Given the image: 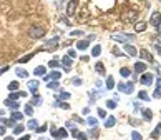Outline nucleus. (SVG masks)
Wrapping results in <instances>:
<instances>
[{"mask_svg": "<svg viewBox=\"0 0 161 140\" xmlns=\"http://www.w3.org/2000/svg\"><path fill=\"white\" fill-rule=\"evenodd\" d=\"M28 35L32 38H42L43 35H45V29L40 27V25H32L28 29Z\"/></svg>", "mask_w": 161, "mask_h": 140, "instance_id": "nucleus-1", "label": "nucleus"}, {"mask_svg": "<svg viewBox=\"0 0 161 140\" xmlns=\"http://www.w3.org/2000/svg\"><path fill=\"white\" fill-rule=\"evenodd\" d=\"M149 23L160 30V29H161V13H160V12H153L151 18H149Z\"/></svg>", "mask_w": 161, "mask_h": 140, "instance_id": "nucleus-2", "label": "nucleus"}, {"mask_svg": "<svg viewBox=\"0 0 161 140\" xmlns=\"http://www.w3.org/2000/svg\"><path fill=\"white\" fill-rule=\"evenodd\" d=\"M111 38L113 40H116V42H130L133 38V35H126V34H113L111 35Z\"/></svg>", "mask_w": 161, "mask_h": 140, "instance_id": "nucleus-3", "label": "nucleus"}, {"mask_svg": "<svg viewBox=\"0 0 161 140\" xmlns=\"http://www.w3.org/2000/svg\"><path fill=\"white\" fill-rule=\"evenodd\" d=\"M76 7H78V0H70V2H68V5H67V15L68 17L76 12Z\"/></svg>", "mask_w": 161, "mask_h": 140, "instance_id": "nucleus-4", "label": "nucleus"}, {"mask_svg": "<svg viewBox=\"0 0 161 140\" xmlns=\"http://www.w3.org/2000/svg\"><path fill=\"white\" fill-rule=\"evenodd\" d=\"M118 90L120 92H125V93H131L133 92V84H120L118 85Z\"/></svg>", "mask_w": 161, "mask_h": 140, "instance_id": "nucleus-5", "label": "nucleus"}, {"mask_svg": "<svg viewBox=\"0 0 161 140\" xmlns=\"http://www.w3.org/2000/svg\"><path fill=\"white\" fill-rule=\"evenodd\" d=\"M140 82L143 85H151L153 84V75H151V73H143L141 78H140Z\"/></svg>", "mask_w": 161, "mask_h": 140, "instance_id": "nucleus-6", "label": "nucleus"}, {"mask_svg": "<svg viewBox=\"0 0 161 140\" xmlns=\"http://www.w3.org/2000/svg\"><path fill=\"white\" fill-rule=\"evenodd\" d=\"M51 135L55 137V139H63V137H67V130L65 128H60V130L51 128Z\"/></svg>", "mask_w": 161, "mask_h": 140, "instance_id": "nucleus-7", "label": "nucleus"}, {"mask_svg": "<svg viewBox=\"0 0 161 140\" xmlns=\"http://www.w3.org/2000/svg\"><path fill=\"white\" fill-rule=\"evenodd\" d=\"M125 52H126L128 55H131V57H135L136 54H138V50H136L133 45H130V43H126V45H125Z\"/></svg>", "mask_w": 161, "mask_h": 140, "instance_id": "nucleus-8", "label": "nucleus"}, {"mask_svg": "<svg viewBox=\"0 0 161 140\" xmlns=\"http://www.w3.org/2000/svg\"><path fill=\"white\" fill-rule=\"evenodd\" d=\"M140 55H141V59H143V60H148V62H151V64H154V60H153L151 54H149L148 50H141V52H140Z\"/></svg>", "mask_w": 161, "mask_h": 140, "instance_id": "nucleus-9", "label": "nucleus"}, {"mask_svg": "<svg viewBox=\"0 0 161 140\" xmlns=\"http://www.w3.org/2000/svg\"><path fill=\"white\" fill-rule=\"evenodd\" d=\"M136 17H138V12H128L126 15H123V20H126V22H133Z\"/></svg>", "mask_w": 161, "mask_h": 140, "instance_id": "nucleus-10", "label": "nucleus"}, {"mask_svg": "<svg viewBox=\"0 0 161 140\" xmlns=\"http://www.w3.org/2000/svg\"><path fill=\"white\" fill-rule=\"evenodd\" d=\"M144 70H146V65H144V62H138V64L135 65V72H136V73H143Z\"/></svg>", "mask_w": 161, "mask_h": 140, "instance_id": "nucleus-11", "label": "nucleus"}, {"mask_svg": "<svg viewBox=\"0 0 161 140\" xmlns=\"http://www.w3.org/2000/svg\"><path fill=\"white\" fill-rule=\"evenodd\" d=\"M160 132H161V123H158L156 127H154V130L151 132V139H158L160 137Z\"/></svg>", "mask_w": 161, "mask_h": 140, "instance_id": "nucleus-12", "label": "nucleus"}, {"mask_svg": "<svg viewBox=\"0 0 161 140\" xmlns=\"http://www.w3.org/2000/svg\"><path fill=\"white\" fill-rule=\"evenodd\" d=\"M62 62H63V65H65V68H67V70L72 67V57H68V55L63 57V59H62Z\"/></svg>", "mask_w": 161, "mask_h": 140, "instance_id": "nucleus-13", "label": "nucleus"}, {"mask_svg": "<svg viewBox=\"0 0 161 140\" xmlns=\"http://www.w3.org/2000/svg\"><path fill=\"white\" fill-rule=\"evenodd\" d=\"M100 54H102V47H100V45H95L93 48H91V55H93V57H98Z\"/></svg>", "mask_w": 161, "mask_h": 140, "instance_id": "nucleus-14", "label": "nucleus"}, {"mask_svg": "<svg viewBox=\"0 0 161 140\" xmlns=\"http://www.w3.org/2000/svg\"><path fill=\"white\" fill-rule=\"evenodd\" d=\"M60 77H62V73H60V72H51L50 75L47 77V80H50V78H51V80H58Z\"/></svg>", "mask_w": 161, "mask_h": 140, "instance_id": "nucleus-15", "label": "nucleus"}, {"mask_svg": "<svg viewBox=\"0 0 161 140\" xmlns=\"http://www.w3.org/2000/svg\"><path fill=\"white\" fill-rule=\"evenodd\" d=\"M115 122H116V120H115V117H108V119L105 120V127L106 128H108V127H113Z\"/></svg>", "mask_w": 161, "mask_h": 140, "instance_id": "nucleus-16", "label": "nucleus"}, {"mask_svg": "<svg viewBox=\"0 0 161 140\" xmlns=\"http://www.w3.org/2000/svg\"><path fill=\"white\" fill-rule=\"evenodd\" d=\"M76 47H78L80 50H85L86 47H88V40H80V42L76 43Z\"/></svg>", "mask_w": 161, "mask_h": 140, "instance_id": "nucleus-17", "label": "nucleus"}, {"mask_svg": "<svg viewBox=\"0 0 161 140\" xmlns=\"http://www.w3.org/2000/svg\"><path fill=\"white\" fill-rule=\"evenodd\" d=\"M95 68H96V72H98V73H102V75L105 73V67H103V64H102V62H96Z\"/></svg>", "mask_w": 161, "mask_h": 140, "instance_id": "nucleus-18", "label": "nucleus"}, {"mask_svg": "<svg viewBox=\"0 0 161 140\" xmlns=\"http://www.w3.org/2000/svg\"><path fill=\"white\" fill-rule=\"evenodd\" d=\"M144 29H146V23H144V22H140V23H136V27H135L136 32H143Z\"/></svg>", "mask_w": 161, "mask_h": 140, "instance_id": "nucleus-19", "label": "nucleus"}, {"mask_svg": "<svg viewBox=\"0 0 161 140\" xmlns=\"http://www.w3.org/2000/svg\"><path fill=\"white\" fill-rule=\"evenodd\" d=\"M143 117H144V120H151L153 119V112L151 110H143Z\"/></svg>", "mask_w": 161, "mask_h": 140, "instance_id": "nucleus-20", "label": "nucleus"}, {"mask_svg": "<svg viewBox=\"0 0 161 140\" xmlns=\"http://www.w3.org/2000/svg\"><path fill=\"white\" fill-rule=\"evenodd\" d=\"M160 97H161V78L158 80V89L154 92V98H160Z\"/></svg>", "mask_w": 161, "mask_h": 140, "instance_id": "nucleus-21", "label": "nucleus"}, {"mask_svg": "<svg viewBox=\"0 0 161 140\" xmlns=\"http://www.w3.org/2000/svg\"><path fill=\"white\" fill-rule=\"evenodd\" d=\"M120 73H121V77H130V68H126V67H123L121 70H120Z\"/></svg>", "mask_w": 161, "mask_h": 140, "instance_id": "nucleus-22", "label": "nucleus"}, {"mask_svg": "<svg viewBox=\"0 0 161 140\" xmlns=\"http://www.w3.org/2000/svg\"><path fill=\"white\" fill-rule=\"evenodd\" d=\"M35 75H45V67H37L35 68Z\"/></svg>", "mask_w": 161, "mask_h": 140, "instance_id": "nucleus-23", "label": "nucleus"}, {"mask_svg": "<svg viewBox=\"0 0 161 140\" xmlns=\"http://www.w3.org/2000/svg\"><path fill=\"white\" fill-rule=\"evenodd\" d=\"M106 87H108V89H113V87H115V80H113V77H108V80H106Z\"/></svg>", "mask_w": 161, "mask_h": 140, "instance_id": "nucleus-24", "label": "nucleus"}, {"mask_svg": "<svg viewBox=\"0 0 161 140\" xmlns=\"http://www.w3.org/2000/svg\"><path fill=\"white\" fill-rule=\"evenodd\" d=\"M32 57H33V54H30V55H25V57H22V59L18 60V62H20V64H25V62H28V60L32 59Z\"/></svg>", "mask_w": 161, "mask_h": 140, "instance_id": "nucleus-25", "label": "nucleus"}, {"mask_svg": "<svg viewBox=\"0 0 161 140\" xmlns=\"http://www.w3.org/2000/svg\"><path fill=\"white\" fill-rule=\"evenodd\" d=\"M28 87H30V90H32V92H35V90H37V87H38V82H30L28 84Z\"/></svg>", "mask_w": 161, "mask_h": 140, "instance_id": "nucleus-26", "label": "nucleus"}, {"mask_svg": "<svg viewBox=\"0 0 161 140\" xmlns=\"http://www.w3.org/2000/svg\"><path fill=\"white\" fill-rule=\"evenodd\" d=\"M18 89V82H10L9 84V90H17Z\"/></svg>", "mask_w": 161, "mask_h": 140, "instance_id": "nucleus-27", "label": "nucleus"}, {"mask_svg": "<svg viewBox=\"0 0 161 140\" xmlns=\"http://www.w3.org/2000/svg\"><path fill=\"white\" fill-rule=\"evenodd\" d=\"M106 105H108V108H116V102H115V100H108Z\"/></svg>", "mask_w": 161, "mask_h": 140, "instance_id": "nucleus-28", "label": "nucleus"}, {"mask_svg": "<svg viewBox=\"0 0 161 140\" xmlns=\"http://www.w3.org/2000/svg\"><path fill=\"white\" fill-rule=\"evenodd\" d=\"M22 117H23V115H22L20 112H15V114L12 115V119H13V120H22Z\"/></svg>", "mask_w": 161, "mask_h": 140, "instance_id": "nucleus-29", "label": "nucleus"}, {"mask_svg": "<svg viewBox=\"0 0 161 140\" xmlns=\"http://www.w3.org/2000/svg\"><path fill=\"white\" fill-rule=\"evenodd\" d=\"M7 105L12 107V108H18V103L17 102H12V100H7Z\"/></svg>", "mask_w": 161, "mask_h": 140, "instance_id": "nucleus-30", "label": "nucleus"}, {"mask_svg": "<svg viewBox=\"0 0 161 140\" xmlns=\"http://www.w3.org/2000/svg\"><path fill=\"white\" fill-rule=\"evenodd\" d=\"M131 140H141V135L138 133V132H133L131 133Z\"/></svg>", "mask_w": 161, "mask_h": 140, "instance_id": "nucleus-31", "label": "nucleus"}, {"mask_svg": "<svg viewBox=\"0 0 161 140\" xmlns=\"http://www.w3.org/2000/svg\"><path fill=\"white\" fill-rule=\"evenodd\" d=\"M13 132H15V133H22V132H23V125H17V127L13 128Z\"/></svg>", "mask_w": 161, "mask_h": 140, "instance_id": "nucleus-32", "label": "nucleus"}, {"mask_svg": "<svg viewBox=\"0 0 161 140\" xmlns=\"http://www.w3.org/2000/svg\"><path fill=\"white\" fill-rule=\"evenodd\" d=\"M25 114H27V115H32V114H33V108H32L30 105H27V107H25Z\"/></svg>", "mask_w": 161, "mask_h": 140, "instance_id": "nucleus-33", "label": "nucleus"}, {"mask_svg": "<svg viewBox=\"0 0 161 140\" xmlns=\"http://www.w3.org/2000/svg\"><path fill=\"white\" fill-rule=\"evenodd\" d=\"M140 98L141 100H148V93L146 92H140Z\"/></svg>", "mask_w": 161, "mask_h": 140, "instance_id": "nucleus-34", "label": "nucleus"}, {"mask_svg": "<svg viewBox=\"0 0 161 140\" xmlns=\"http://www.w3.org/2000/svg\"><path fill=\"white\" fill-rule=\"evenodd\" d=\"M17 73H18V77H28V73L25 70H17Z\"/></svg>", "mask_w": 161, "mask_h": 140, "instance_id": "nucleus-35", "label": "nucleus"}, {"mask_svg": "<svg viewBox=\"0 0 161 140\" xmlns=\"http://www.w3.org/2000/svg\"><path fill=\"white\" fill-rule=\"evenodd\" d=\"M48 89H58V84H57V80L51 82V84H48Z\"/></svg>", "mask_w": 161, "mask_h": 140, "instance_id": "nucleus-36", "label": "nucleus"}, {"mask_svg": "<svg viewBox=\"0 0 161 140\" xmlns=\"http://www.w3.org/2000/svg\"><path fill=\"white\" fill-rule=\"evenodd\" d=\"M88 123H90V125H95V127H96V119L90 117V119H88Z\"/></svg>", "mask_w": 161, "mask_h": 140, "instance_id": "nucleus-37", "label": "nucleus"}, {"mask_svg": "<svg viewBox=\"0 0 161 140\" xmlns=\"http://www.w3.org/2000/svg\"><path fill=\"white\" fill-rule=\"evenodd\" d=\"M28 127L30 128H37V122H35V120H30V122H28Z\"/></svg>", "mask_w": 161, "mask_h": 140, "instance_id": "nucleus-38", "label": "nucleus"}, {"mask_svg": "<svg viewBox=\"0 0 161 140\" xmlns=\"http://www.w3.org/2000/svg\"><path fill=\"white\" fill-rule=\"evenodd\" d=\"M48 65H50V67H53V68H55V67H58V62H57V60H51V62H50V64H48Z\"/></svg>", "mask_w": 161, "mask_h": 140, "instance_id": "nucleus-39", "label": "nucleus"}, {"mask_svg": "<svg viewBox=\"0 0 161 140\" xmlns=\"http://www.w3.org/2000/svg\"><path fill=\"white\" fill-rule=\"evenodd\" d=\"M98 115H100V117H106V112L103 110V108H100V110H98Z\"/></svg>", "mask_w": 161, "mask_h": 140, "instance_id": "nucleus-40", "label": "nucleus"}, {"mask_svg": "<svg viewBox=\"0 0 161 140\" xmlns=\"http://www.w3.org/2000/svg\"><path fill=\"white\" fill-rule=\"evenodd\" d=\"M60 97H62V98H70V93L63 92V93H62V95H60Z\"/></svg>", "mask_w": 161, "mask_h": 140, "instance_id": "nucleus-41", "label": "nucleus"}, {"mask_svg": "<svg viewBox=\"0 0 161 140\" xmlns=\"http://www.w3.org/2000/svg\"><path fill=\"white\" fill-rule=\"evenodd\" d=\"M75 55H76V54H75V50H68V57H72V59H73Z\"/></svg>", "mask_w": 161, "mask_h": 140, "instance_id": "nucleus-42", "label": "nucleus"}, {"mask_svg": "<svg viewBox=\"0 0 161 140\" xmlns=\"http://www.w3.org/2000/svg\"><path fill=\"white\" fill-rule=\"evenodd\" d=\"M78 133H80V132L76 130V128H73V130H72V135L73 137H78Z\"/></svg>", "mask_w": 161, "mask_h": 140, "instance_id": "nucleus-43", "label": "nucleus"}, {"mask_svg": "<svg viewBox=\"0 0 161 140\" xmlns=\"http://www.w3.org/2000/svg\"><path fill=\"white\" fill-rule=\"evenodd\" d=\"M78 140H88V139H86V137L83 135V133H78Z\"/></svg>", "mask_w": 161, "mask_h": 140, "instance_id": "nucleus-44", "label": "nucleus"}, {"mask_svg": "<svg viewBox=\"0 0 161 140\" xmlns=\"http://www.w3.org/2000/svg\"><path fill=\"white\" fill-rule=\"evenodd\" d=\"M154 48H156V50L161 54V45H160V43H156V45H154Z\"/></svg>", "mask_w": 161, "mask_h": 140, "instance_id": "nucleus-45", "label": "nucleus"}, {"mask_svg": "<svg viewBox=\"0 0 161 140\" xmlns=\"http://www.w3.org/2000/svg\"><path fill=\"white\" fill-rule=\"evenodd\" d=\"M72 35H81L80 30H75V32H72Z\"/></svg>", "mask_w": 161, "mask_h": 140, "instance_id": "nucleus-46", "label": "nucleus"}, {"mask_svg": "<svg viewBox=\"0 0 161 140\" xmlns=\"http://www.w3.org/2000/svg\"><path fill=\"white\" fill-rule=\"evenodd\" d=\"M33 103H35V105H37V103H40V98L35 97V98H33Z\"/></svg>", "mask_w": 161, "mask_h": 140, "instance_id": "nucleus-47", "label": "nucleus"}, {"mask_svg": "<svg viewBox=\"0 0 161 140\" xmlns=\"http://www.w3.org/2000/svg\"><path fill=\"white\" fill-rule=\"evenodd\" d=\"M28 139H30V137H28V135H23V137H22V139H20V140H28Z\"/></svg>", "mask_w": 161, "mask_h": 140, "instance_id": "nucleus-48", "label": "nucleus"}, {"mask_svg": "<svg viewBox=\"0 0 161 140\" xmlns=\"http://www.w3.org/2000/svg\"><path fill=\"white\" fill-rule=\"evenodd\" d=\"M5 140H12V139H10V137H7V139H5Z\"/></svg>", "mask_w": 161, "mask_h": 140, "instance_id": "nucleus-49", "label": "nucleus"}]
</instances>
